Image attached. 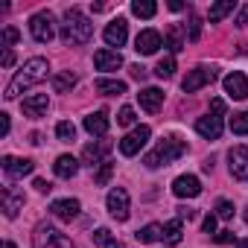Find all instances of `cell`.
Segmentation results:
<instances>
[{"label": "cell", "instance_id": "24", "mask_svg": "<svg viewBox=\"0 0 248 248\" xmlns=\"http://www.w3.org/2000/svg\"><path fill=\"white\" fill-rule=\"evenodd\" d=\"M93 88L102 96H120V93H126V82H120V79H96Z\"/></svg>", "mask_w": 248, "mask_h": 248}, {"label": "cell", "instance_id": "17", "mask_svg": "<svg viewBox=\"0 0 248 248\" xmlns=\"http://www.w3.org/2000/svg\"><path fill=\"white\" fill-rule=\"evenodd\" d=\"M222 85H225V93H228L231 99H248V79H245L239 70L228 73Z\"/></svg>", "mask_w": 248, "mask_h": 248}, {"label": "cell", "instance_id": "11", "mask_svg": "<svg viewBox=\"0 0 248 248\" xmlns=\"http://www.w3.org/2000/svg\"><path fill=\"white\" fill-rule=\"evenodd\" d=\"M228 161H231V175L236 181H245L248 178V146H233L228 152Z\"/></svg>", "mask_w": 248, "mask_h": 248}, {"label": "cell", "instance_id": "25", "mask_svg": "<svg viewBox=\"0 0 248 248\" xmlns=\"http://www.w3.org/2000/svg\"><path fill=\"white\" fill-rule=\"evenodd\" d=\"M161 239H164L167 245H178V242L184 239V225H181V219L167 222V225H164V231H161Z\"/></svg>", "mask_w": 248, "mask_h": 248}, {"label": "cell", "instance_id": "7", "mask_svg": "<svg viewBox=\"0 0 248 248\" xmlns=\"http://www.w3.org/2000/svg\"><path fill=\"white\" fill-rule=\"evenodd\" d=\"M213 79H216V70H213V67H207V64H202V67H196V70H190V73L184 76L181 88H184V93H196L199 88L210 85Z\"/></svg>", "mask_w": 248, "mask_h": 248}, {"label": "cell", "instance_id": "5", "mask_svg": "<svg viewBox=\"0 0 248 248\" xmlns=\"http://www.w3.org/2000/svg\"><path fill=\"white\" fill-rule=\"evenodd\" d=\"M30 32L38 44H50L53 35H56V18L50 12H35L30 18Z\"/></svg>", "mask_w": 248, "mask_h": 248}, {"label": "cell", "instance_id": "12", "mask_svg": "<svg viewBox=\"0 0 248 248\" xmlns=\"http://www.w3.org/2000/svg\"><path fill=\"white\" fill-rule=\"evenodd\" d=\"M102 38H105L108 47H123V44H126V38H129V24H126V18L111 21V24L105 27V32H102Z\"/></svg>", "mask_w": 248, "mask_h": 248}, {"label": "cell", "instance_id": "40", "mask_svg": "<svg viewBox=\"0 0 248 248\" xmlns=\"http://www.w3.org/2000/svg\"><path fill=\"white\" fill-rule=\"evenodd\" d=\"M202 231H204V233H216V216H204Z\"/></svg>", "mask_w": 248, "mask_h": 248}, {"label": "cell", "instance_id": "16", "mask_svg": "<svg viewBox=\"0 0 248 248\" xmlns=\"http://www.w3.org/2000/svg\"><path fill=\"white\" fill-rule=\"evenodd\" d=\"M172 193H175L178 199H196V196L202 193V181H199L196 175H178V178L172 181Z\"/></svg>", "mask_w": 248, "mask_h": 248}, {"label": "cell", "instance_id": "30", "mask_svg": "<svg viewBox=\"0 0 248 248\" xmlns=\"http://www.w3.org/2000/svg\"><path fill=\"white\" fill-rule=\"evenodd\" d=\"M228 12H233V0H222V3H216V6H210V12H207V18H210V24H216V21H222Z\"/></svg>", "mask_w": 248, "mask_h": 248}, {"label": "cell", "instance_id": "45", "mask_svg": "<svg viewBox=\"0 0 248 248\" xmlns=\"http://www.w3.org/2000/svg\"><path fill=\"white\" fill-rule=\"evenodd\" d=\"M132 76L143 82V79H146V67H140V64H132Z\"/></svg>", "mask_w": 248, "mask_h": 248}, {"label": "cell", "instance_id": "34", "mask_svg": "<svg viewBox=\"0 0 248 248\" xmlns=\"http://www.w3.org/2000/svg\"><path fill=\"white\" fill-rule=\"evenodd\" d=\"M111 175H114V164H111V161H105V164L99 167V172L93 175V181L102 187V184H108V181H111Z\"/></svg>", "mask_w": 248, "mask_h": 248}, {"label": "cell", "instance_id": "15", "mask_svg": "<svg viewBox=\"0 0 248 248\" xmlns=\"http://www.w3.org/2000/svg\"><path fill=\"white\" fill-rule=\"evenodd\" d=\"M35 170V164L30 161V158H3V172H6V178L9 181H15V178H24V175H30Z\"/></svg>", "mask_w": 248, "mask_h": 248}, {"label": "cell", "instance_id": "43", "mask_svg": "<svg viewBox=\"0 0 248 248\" xmlns=\"http://www.w3.org/2000/svg\"><path fill=\"white\" fill-rule=\"evenodd\" d=\"M15 64V53H12V47H3V67H12Z\"/></svg>", "mask_w": 248, "mask_h": 248}, {"label": "cell", "instance_id": "36", "mask_svg": "<svg viewBox=\"0 0 248 248\" xmlns=\"http://www.w3.org/2000/svg\"><path fill=\"white\" fill-rule=\"evenodd\" d=\"M117 123H120V126H132V123H135V108H120V114H117Z\"/></svg>", "mask_w": 248, "mask_h": 248}, {"label": "cell", "instance_id": "49", "mask_svg": "<svg viewBox=\"0 0 248 248\" xmlns=\"http://www.w3.org/2000/svg\"><path fill=\"white\" fill-rule=\"evenodd\" d=\"M236 248H248V239H242V242H239V245H236Z\"/></svg>", "mask_w": 248, "mask_h": 248}, {"label": "cell", "instance_id": "29", "mask_svg": "<svg viewBox=\"0 0 248 248\" xmlns=\"http://www.w3.org/2000/svg\"><path fill=\"white\" fill-rule=\"evenodd\" d=\"M161 231H164V228L152 222V225H146V228H140V231H138L135 236H138V242H158V239H161Z\"/></svg>", "mask_w": 248, "mask_h": 248}, {"label": "cell", "instance_id": "23", "mask_svg": "<svg viewBox=\"0 0 248 248\" xmlns=\"http://www.w3.org/2000/svg\"><path fill=\"white\" fill-rule=\"evenodd\" d=\"M53 172H56L59 178H73V175L79 172V161H76L73 155H59L56 164H53Z\"/></svg>", "mask_w": 248, "mask_h": 248}, {"label": "cell", "instance_id": "4", "mask_svg": "<svg viewBox=\"0 0 248 248\" xmlns=\"http://www.w3.org/2000/svg\"><path fill=\"white\" fill-rule=\"evenodd\" d=\"M32 245L35 248H73L70 236H64L62 231H56L53 225H38L32 233Z\"/></svg>", "mask_w": 248, "mask_h": 248}, {"label": "cell", "instance_id": "10", "mask_svg": "<svg viewBox=\"0 0 248 248\" xmlns=\"http://www.w3.org/2000/svg\"><path fill=\"white\" fill-rule=\"evenodd\" d=\"M111 152V140H93L82 149V164L85 167H96V164H105V155Z\"/></svg>", "mask_w": 248, "mask_h": 248}, {"label": "cell", "instance_id": "44", "mask_svg": "<svg viewBox=\"0 0 248 248\" xmlns=\"http://www.w3.org/2000/svg\"><path fill=\"white\" fill-rule=\"evenodd\" d=\"M35 190H38V193H50V190H53V184H50V181H44V178H35Z\"/></svg>", "mask_w": 248, "mask_h": 248}, {"label": "cell", "instance_id": "14", "mask_svg": "<svg viewBox=\"0 0 248 248\" xmlns=\"http://www.w3.org/2000/svg\"><path fill=\"white\" fill-rule=\"evenodd\" d=\"M93 64H96V70H102V73H117V70L123 67V56H120L117 50H96V53H93Z\"/></svg>", "mask_w": 248, "mask_h": 248}, {"label": "cell", "instance_id": "39", "mask_svg": "<svg viewBox=\"0 0 248 248\" xmlns=\"http://www.w3.org/2000/svg\"><path fill=\"white\" fill-rule=\"evenodd\" d=\"M199 35H202V21L193 18V21H190V41H199Z\"/></svg>", "mask_w": 248, "mask_h": 248}, {"label": "cell", "instance_id": "47", "mask_svg": "<svg viewBox=\"0 0 248 248\" xmlns=\"http://www.w3.org/2000/svg\"><path fill=\"white\" fill-rule=\"evenodd\" d=\"M178 216H181V219H196V210H190V207H178Z\"/></svg>", "mask_w": 248, "mask_h": 248}, {"label": "cell", "instance_id": "22", "mask_svg": "<svg viewBox=\"0 0 248 248\" xmlns=\"http://www.w3.org/2000/svg\"><path fill=\"white\" fill-rule=\"evenodd\" d=\"M138 99H140V108H143V111L158 114L161 105H164V91H158V88H143V91L138 93Z\"/></svg>", "mask_w": 248, "mask_h": 248}, {"label": "cell", "instance_id": "19", "mask_svg": "<svg viewBox=\"0 0 248 248\" xmlns=\"http://www.w3.org/2000/svg\"><path fill=\"white\" fill-rule=\"evenodd\" d=\"M196 132L202 135V138H207V140H219V135H222V117L219 114H207V117H199L196 120Z\"/></svg>", "mask_w": 248, "mask_h": 248}, {"label": "cell", "instance_id": "50", "mask_svg": "<svg viewBox=\"0 0 248 248\" xmlns=\"http://www.w3.org/2000/svg\"><path fill=\"white\" fill-rule=\"evenodd\" d=\"M3 248H15V242H3Z\"/></svg>", "mask_w": 248, "mask_h": 248}, {"label": "cell", "instance_id": "38", "mask_svg": "<svg viewBox=\"0 0 248 248\" xmlns=\"http://www.w3.org/2000/svg\"><path fill=\"white\" fill-rule=\"evenodd\" d=\"M18 38H21V32H18L15 27H6V30H3V44H6V47H9V44H15Z\"/></svg>", "mask_w": 248, "mask_h": 248}, {"label": "cell", "instance_id": "18", "mask_svg": "<svg viewBox=\"0 0 248 248\" xmlns=\"http://www.w3.org/2000/svg\"><path fill=\"white\" fill-rule=\"evenodd\" d=\"M79 202L76 199H56L53 204H50V213L56 216V219H62V222H73L76 216H79Z\"/></svg>", "mask_w": 248, "mask_h": 248}, {"label": "cell", "instance_id": "9", "mask_svg": "<svg viewBox=\"0 0 248 248\" xmlns=\"http://www.w3.org/2000/svg\"><path fill=\"white\" fill-rule=\"evenodd\" d=\"M108 213L117 222H126L129 219V193L123 190V187H117V190L108 193Z\"/></svg>", "mask_w": 248, "mask_h": 248}, {"label": "cell", "instance_id": "26", "mask_svg": "<svg viewBox=\"0 0 248 248\" xmlns=\"http://www.w3.org/2000/svg\"><path fill=\"white\" fill-rule=\"evenodd\" d=\"M76 82H79V76H76L73 70H62V73L53 76V91H56V93H67Z\"/></svg>", "mask_w": 248, "mask_h": 248}, {"label": "cell", "instance_id": "6", "mask_svg": "<svg viewBox=\"0 0 248 248\" xmlns=\"http://www.w3.org/2000/svg\"><path fill=\"white\" fill-rule=\"evenodd\" d=\"M149 138H152V129H149V126H135L126 138L120 140V152L126 155V158H132V155H138V152L146 146Z\"/></svg>", "mask_w": 248, "mask_h": 248}, {"label": "cell", "instance_id": "13", "mask_svg": "<svg viewBox=\"0 0 248 248\" xmlns=\"http://www.w3.org/2000/svg\"><path fill=\"white\" fill-rule=\"evenodd\" d=\"M161 44H164V38H161L158 30H143V32L135 38V50H138L140 56H152V53H158Z\"/></svg>", "mask_w": 248, "mask_h": 248}, {"label": "cell", "instance_id": "20", "mask_svg": "<svg viewBox=\"0 0 248 248\" xmlns=\"http://www.w3.org/2000/svg\"><path fill=\"white\" fill-rule=\"evenodd\" d=\"M21 108H24V114H27V117L38 120V117H44V114H47L50 99H47V93H32V96H27V99L21 102Z\"/></svg>", "mask_w": 248, "mask_h": 248}, {"label": "cell", "instance_id": "48", "mask_svg": "<svg viewBox=\"0 0 248 248\" xmlns=\"http://www.w3.org/2000/svg\"><path fill=\"white\" fill-rule=\"evenodd\" d=\"M170 9H172V12H181V9H184V3H181V0H172Z\"/></svg>", "mask_w": 248, "mask_h": 248}, {"label": "cell", "instance_id": "28", "mask_svg": "<svg viewBox=\"0 0 248 248\" xmlns=\"http://www.w3.org/2000/svg\"><path fill=\"white\" fill-rule=\"evenodd\" d=\"M132 12H135L138 18H155L158 3H152V0H135V3H132Z\"/></svg>", "mask_w": 248, "mask_h": 248}, {"label": "cell", "instance_id": "1", "mask_svg": "<svg viewBox=\"0 0 248 248\" xmlns=\"http://www.w3.org/2000/svg\"><path fill=\"white\" fill-rule=\"evenodd\" d=\"M47 70H50V64H47V59H30L18 73H15V79L6 85V99H18L27 88H32L35 82H41L44 76H47Z\"/></svg>", "mask_w": 248, "mask_h": 248}, {"label": "cell", "instance_id": "31", "mask_svg": "<svg viewBox=\"0 0 248 248\" xmlns=\"http://www.w3.org/2000/svg\"><path fill=\"white\" fill-rule=\"evenodd\" d=\"M172 73H175V59H172V56H164V59L155 64V76H158V79H170Z\"/></svg>", "mask_w": 248, "mask_h": 248}, {"label": "cell", "instance_id": "33", "mask_svg": "<svg viewBox=\"0 0 248 248\" xmlns=\"http://www.w3.org/2000/svg\"><path fill=\"white\" fill-rule=\"evenodd\" d=\"M231 132L233 135H248V111L231 117Z\"/></svg>", "mask_w": 248, "mask_h": 248}, {"label": "cell", "instance_id": "52", "mask_svg": "<svg viewBox=\"0 0 248 248\" xmlns=\"http://www.w3.org/2000/svg\"><path fill=\"white\" fill-rule=\"evenodd\" d=\"M245 222H248V207H245Z\"/></svg>", "mask_w": 248, "mask_h": 248}, {"label": "cell", "instance_id": "21", "mask_svg": "<svg viewBox=\"0 0 248 248\" xmlns=\"http://www.w3.org/2000/svg\"><path fill=\"white\" fill-rule=\"evenodd\" d=\"M85 132L93 135V138H105L108 132V111H93L85 117Z\"/></svg>", "mask_w": 248, "mask_h": 248}, {"label": "cell", "instance_id": "2", "mask_svg": "<svg viewBox=\"0 0 248 248\" xmlns=\"http://www.w3.org/2000/svg\"><path fill=\"white\" fill-rule=\"evenodd\" d=\"M91 35H93V24L79 9H70L64 15V24H62V41L70 47H79V44H88Z\"/></svg>", "mask_w": 248, "mask_h": 248}, {"label": "cell", "instance_id": "27", "mask_svg": "<svg viewBox=\"0 0 248 248\" xmlns=\"http://www.w3.org/2000/svg\"><path fill=\"white\" fill-rule=\"evenodd\" d=\"M167 47H170L172 53L184 50V35H181V24H172V27L167 30Z\"/></svg>", "mask_w": 248, "mask_h": 248}, {"label": "cell", "instance_id": "35", "mask_svg": "<svg viewBox=\"0 0 248 248\" xmlns=\"http://www.w3.org/2000/svg\"><path fill=\"white\" fill-rule=\"evenodd\" d=\"M216 216H219V219H231V216H233V204H231L228 199H219V202H216Z\"/></svg>", "mask_w": 248, "mask_h": 248}, {"label": "cell", "instance_id": "32", "mask_svg": "<svg viewBox=\"0 0 248 248\" xmlns=\"http://www.w3.org/2000/svg\"><path fill=\"white\" fill-rule=\"evenodd\" d=\"M56 138H59L62 143H70V140L76 138V126H73L70 120H62L59 126H56Z\"/></svg>", "mask_w": 248, "mask_h": 248}, {"label": "cell", "instance_id": "37", "mask_svg": "<svg viewBox=\"0 0 248 248\" xmlns=\"http://www.w3.org/2000/svg\"><path fill=\"white\" fill-rule=\"evenodd\" d=\"M93 242H96V245H105V248H108V245L114 242V236H111V231H108V228H99V231L93 233Z\"/></svg>", "mask_w": 248, "mask_h": 248}, {"label": "cell", "instance_id": "42", "mask_svg": "<svg viewBox=\"0 0 248 248\" xmlns=\"http://www.w3.org/2000/svg\"><path fill=\"white\" fill-rule=\"evenodd\" d=\"M236 27L242 30V27H248V3L239 9V15H236Z\"/></svg>", "mask_w": 248, "mask_h": 248}, {"label": "cell", "instance_id": "46", "mask_svg": "<svg viewBox=\"0 0 248 248\" xmlns=\"http://www.w3.org/2000/svg\"><path fill=\"white\" fill-rule=\"evenodd\" d=\"M0 129H3V138L9 135V114H0Z\"/></svg>", "mask_w": 248, "mask_h": 248}, {"label": "cell", "instance_id": "8", "mask_svg": "<svg viewBox=\"0 0 248 248\" xmlns=\"http://www.w3.org/2000/svg\"><path fill=\"white\" fill-rule=\"evenodd\" d=\"M0 202H3V213L9 216V219H15L18 216V210H24V202H27V196H24V190H18V187H3L0 190Z\"/></svg>", "mask_w": 248, "mask_h": 248}, {"label": "cell", "instance_id": "51", "mask_svg": "<svg viewBox=\"0 0 248 248\" xmlns=\"http://www.w3.org/2000/svg\"><path fill=\"white\" fill-rule=\"evenodd\" d=\"M108 248H120V242H111V245H108Z\"/></svg>", "mask_w": 248, "mask_h": 248}, {"label": "cell", "instance_id": "3", "mask_svg": "<svg viewBox=\"0 0 248 248\" xmlns=\"http://www.w3.org/2000/svg\"><path fill=\"white\" fill-rule=\"evenodd\" d=\"M187 152V143L181 140V138H164L146 158H143V164L149 167V170H158V167H167V164H172V161H178L181 155Z\"/></svg>", "mask_w": 248, "mask_h": 248}, {"label": "cell", "instance_id": "41", "mask_svg": "<svg viewBox=\"0 0 248 248\" xmlns=\"http://www.w3.org/2000/svg\"><path fill=\"white\" fill-rule=\"evenodd\" d=\"M213 239H216L219 245H228V242H233V231H219Z\"/></svg>", "mask_w": 248, "mask_h": 248}]
</instances>
